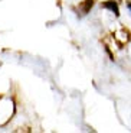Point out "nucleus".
Returning <instances> with one entry per match:
<instances>
[{"label":"nucleus","instance_id":"f257e3e1","mask_svg":"<svg viewBox=\"0 0 131 133\" xmlns=\"http://www.w3.org/2000/svg\"><path fill=\"white\" fill-rule=\"evenodd\" d=\"M102 7L111 10L117 17L120 16V7H118V3L115 2V0H107V2H104V3H102Z\"/></svg>","mask_w":131,"mask_h":133},{"label":"nucleus","instance_id":"f03ea898","mask_svg":"<svg viewBox=\"0 0 131 133\" xmlns=\"http://www.w3.org/2000/svg\"><path fill=\"white\" fill-rule=\"evenodd\" d=\"M95 0H85V2H82L81 4H79V10L82 12V15H86L91 10V7L94 6Z\"/></svg>","mask_w":131,"mask_h":133},{"label":"nucleus","instance_id":"7ed1b4c3","mask_svg":"<svg viewBox=\"0 0 131 133\" xmlns=\"http://www.w3.org/2000/svg\"><path fill=\"white\" fill-rule=\"evenodd\" d=\"M127 7H128V10L131 12V3H127Z\"/></svg>","mask_w":131,"mask_h":133}]
</instances>
